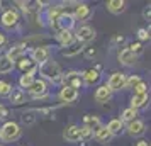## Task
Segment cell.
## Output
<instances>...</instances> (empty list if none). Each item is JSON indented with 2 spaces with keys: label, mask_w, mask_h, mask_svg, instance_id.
<instances>
[{
  "label": "cell",
  "mask_w": 151,
  "mask_h": 146,
  "mask_svg": "<svg viewBox=\"0 0 151 146\" xmlns=\"http://www.w3.org/2000/svg\"><path fill=\"white\" fill-rule=\"evenodd\" d=\"M109 90H119V88H124L126 87V77L124 73H114L112 77L109 78Z\"/></svg>",
  "instance_id": "cell-3"
},
{
  "label": "cell",
  "mask_w": 151,
  "mask_h": 146,
  "mask_svg": "<svg viewBox=\"0 0 151 146\" xmlns=\"http://www.w3.org/2000/svg\"><path fill=\"white\" fill-rule=\"evenodd\" d=\"M21 119H22V122H24L26 126H31V124H34V121H36V117L32 116V114H31V112H27V114L24 112Z\"/></svg>",
  "instance_id": "cell-33"
},
{
  "label": "cell",
  "mask_w": 151,
  "mask_h": 146,
  "mask_svg": "<svg viewBox=\"0 0 151 146\" xmlns=\"http://www.w3.org/2000/svg\"><path fill=\"white\" fill-rule=\"evenodd\" d=\"M9 95H10V102H12V104H22V102H26V93H24L21 88L12 90Z\"/></svg>",
  "instance_id": "cell-18"
},
{
  "label": "cell",
  "mask_w": 151,
  "mask_h": 146,
  "mask_svg": "<svg viewBox=\"0 0 151 146\" xmlns=\"http://www.w3.org/2000/svg\"><path fill=\"white\" fill-rule=\"evenodd\" d=\"M136 146H150V143H148V141H139Z\"/></svg>",
  "instance_id": "cell-38"
},
{
  "label": "cell",
  "mask_w": 151,
  "mask_h": 146,
  "mask_svg": "<svg viewBox=\"0 0 151 146\" xmlns=\"http://www.w3.org/2000/svg\"><path fill=\"white\" fill-rule=\"evenodd\" d=\"M19 136H21V127L15 122H5L0 129V138L4 141H15Z\"/></svg>",
  "instance_id": "cell-2"
},
{
  "label": "cell",
  "mask_w": 151,
  "mask_h": 146,
  "mask_svg": "<svg viewBox=\"0 0 151 146\" xmlns=\"http://www.w3.org/2000/svg\"><path fill=\"white\" fill-rule=\"evenodd\" d=\"M63 138L70 141V143H76V141H80V127L78 126H70L66 127V131L63 132Z\"/></svg>",
  "instance_id": "cell-9"
},
{
  "label": "cell",
  "mask_w": 151,
  "mask_h": 146,
  "mask_svg": "<svg viewBox=\"0 0 151 146\" xmlns=\"http://www.w3.org/2000/svg\"><path fill=\"white\" fill-rule=\"evenodd\" d=\"M32 82H34V73H24V75L21 77V85L26 87V88H27Z\"/></svg>",
  "instance_id": "cell-28"
},
{
  "label": "cell",
  "mask_w": 151,
  "mask_h": 146,
  "mask_svg": "<svg viewBox=\"0 0 151 146\" xmlns=\"http://www.w3.org/2000/svg\"><path fill=\"white\" fill-rule=\"evenodd\" d=\"M99 78H100V75H99V71L97 70H88V71H85L83 73V80H85V83L87 85H93L99 82Z\"/></svg>",
  "instance_id": "cell-16"
},
{
  "label": "cell",
  "mask_w": 151,
  "mask_h": 146,
  "mask_svg": "<svg viewBox=\"0 0 151 146\" xmlns=\"http://www.w3.org/2000/svg\"><path fill=\"white\" fill-rule=\"evenodd\" d=\"M107 129L110 131V134H119V132L122 131V121L121 119H112L107 124Z\"/></svg>",
  "instance_id": "cell-21"
},
{
  "label": "cell",
  "mask_w": 151,
  "mask_h": 146,
  "mask_svg": "<svg viewBox=\"0 0 151 146\" xmlns=\"http://www.w3.org/2000/svg\"><path fill=\"white\" fill-rule=\"evenodd\" d=\"M85 127H88V129H93V126H95L97 129L100 127V121L97 117H92V116H85Z\"/></svg>",
  "instance_id": "cell-26"
},
{
  "label": "cell",
  "mask_w": 151,
  "mask_h": 146,
  "mask_svg": "<svg viewBox=\"0 0 151 146\" xmlns=\"http://www.w3.org/2000/svg\"><path fill=\"white\" fill-rule=\"evenodd\" d=\"M24 51H26V48H24V46H21V44H19V46H14V48L9 51L7 58L10 60V61H15V60H19V58L24 55Z\"/></svg>",
  "instance_id": "cell-20"
},
{
  "label": "cell",
  "mask_w": 151,
  "mask_h": 146,
  "mask_svg": "<svg viewBox=\"0 0 151 146\" xmlns=\"http://www.w3.org/2000/svg\"><path fill=\"white\" fill-rule=\"evenodd\" d=\"M80 51H82V44L78 42V44H75V46H71V49H66V51H63V55L71 56V55H76V53H80Z\"/></svg>",
  "instance_id": "cell-34"
},
{
  "label": "cell",
  "mask_w": 151,
  "mask_h": 146,
  "mask_svg": "<svg viewBox=\"0 0 151 146\" xmlns=\"http://www.w3.org/2000/svg\"><path fill=\"white\" fill-rule=\"evenodd\" d=\"M134 90H136V93H146V92H148V87H146V83H143V82H141V83L137 85Z\"/></svg>",
  "instance_id": "cell-35"
},
{
  "label": "cell",
  "mask_w": 151,
  "mask_h": 146,
  "mask_svg": "<svg viewBox=\"0 0 151 146\" xmlns=\"http://www.w3.org/2000/svg\"><path fill=\"white\" fill-rule=\"evenodd\" d=\"M119 61L122 63V65H126V66H131V65L136 63V55H132L129 49L126 48L119 53Z\"/></svg>",
  "instance_id": "cell-12"
},
{
  "label": "cell",
  "mask_w": 151,
  "mask_h": 146,
  "mask_svg": "<svg viewBox=\"0 0 151 146\" xmlns=\"http://www.w3.org/2000/svg\"><path fill=\"white\" fill-rule=\"evenodd\" d=\"M127 129H129V132L132 136H139V134L144 132V122H141V121H131Z\"/></svg>",
  "instance_id": "cell-15"
},
{
  "label": "cell",
  "mask_w": 151,
  "mask_h": 146,
  "mask_svg": "<svg viewBox=\"0 0 151 146\" xmlns=\"http://www.w3.org/2000/svg\"><path fill=\"white\" fill-rule=\"evenodd\" d=\"M14 68V61H10L5 56H0V73H9V71H12Z\"/></svg>",
  "instance_id": "cell-19"
},
{
  "label": "cell",
  "mask_w": 151,
  "mask_h": 146,
  "mask_svg": "<svg viewBox=\"0 0 151 146\" xmlns=\"http://www.w3.org/2000/svg\"><path fill=\"white\" fill-rule=\"evenodd\" d=\"M39 70H41L42 75H44L46 78H49L51 82H60V80L63 78L61 70H60V66H58L55 61H46V63H42L41 66H39Z\"/></svg>",
  "instance_id": "cell-1"
},
{
  "label": "cell",
  "mask_w": 151,
  "mask_h": 146,
  "mask_svg": "<svg viewBox=\"0 0 151 146\" xmlns=\"http://www.w3.org/2000/svg\"><path fill=\"white\" fill-rule=\"evenodd\" d=\"M60 97H61L63 102H73V100L78 99V90L71 88V87H65L61 90V93H60Z\"/></svg>",
  "instance_id": "cell-13"
},
{
  "label": "cell",
  "mask_w": 151,
  "mask_h": 146,
  "mask_svg": "<svg viewBox=\"0 0 151 146\" xmlns=\"http://www.w3.org/2000/svg\"><path fill=\"white\" fill-rule=\"evenodd\" d=\"M10 92H12V85L9 83V82L0 80V95H9Z\"/></svg>",
  "instance_id": "cell-31"
},
{
  "label": "cell",
  "mask_w": 151,
  "mask_h": 146,
  "mask_svg": "<svg viewBox=\"0 0 151 146\" xmlns=\"http://www.w3.org/2000/svg\"><path fill=\"white\" fill-rule=\"evenodd\" d=\"M110 93H112V90H109L107 85H104V87H100V88H97L95 99L99 100V102H107V100L110 99Z\"/></svg>",
  "instance_id": "cell-14"
},
{
  "label": "cell",
  "mask_w": 151,
  "mask_h": 146,
  "mask_svg": "<svg viewBox=\"0 0 151 146\" xmlns=\"http://www.w3.org/2000/svg\"><path fill=\"white\" fill-rule=\"evenodd\" d=\"M58 37H60V42H61L63 46H68V44L73 42V34H71V31H60Z\"/></svg>",
  "instance_id": "cell-23"
},
{
  "label": "cell",
  "mask_w": 151,
  "mask_h": 146,
  "mask_svg": "<svg viewBox=\"0 0 151 146\" xmlns=\"http://www.w3.org/2000/svg\"><path fill=\"white\" fill-rule=\"evenodd\" d=\"M19 66H21V70H24L26 73H34V61L29 60V58H22L21 61H19Z\"/></svg>",
  "instance_id": "cell-22"
},
{
  "label": "cell",
  "mask_w": 151,
  "mask_h": 146,
  "mask_svg": "<svg viewBox=\"0 0 151 146\" xmlns=\"http://www.w3.org/2000/svg\"><path fill=\"white\" fill-rule=\"evenodd\" d=\"M27 90L31 92L32 95H36V97L44 95V93H46V83H44L42 80H34V82L27 87Z\"/></svg>",
  "instance_id": "cell-10"
},
{
  "label": "cell",
  "mask_w": 151,
  "mask_h": 146,
  "mask_svg": "<svg viewBox=\"0 0 151 146\" xmlns=\"http://www.w3.org/2000/svg\"><path fill=\"white\" fill-rule=\"evenodd\" d=\"M146 102H148V93H136L134 97H132V100H131V107L132 109H137V107H143V105H146Z\"/></svg>",
  "instance_id": "cell-17"
},
{
  "label": "cell",
  "mask_w": 151,
  "mask_h": 146,
  "mask_svg": "<svg viewBox=\"0 0 151 146\" xmlns=\"http://www.w3.org/2000/svg\"><path fill=\"white\" fill-rule=\"evenodd\" d=\"M127 49H129L132 55H136V56H137L139 53H143V44H141V42H132V44H131Z\"/></svg>",
  "instance_id": "cell-32"
},
{
  "label": "cell",
  "mask_w": 151,
  "mask_h": 146,
  "mask_svg": "<svg viewBox=\"0 0 151 146\" xmlns=\"http://www.w3.org/2000/svg\"><path fill=\"white\" fill-rule=\"evenodd\" d=\"M93 138V131L92 129H88V127H80V139H83V141H88V139Z\"/></svg>",
  "instance_id": "cell-29"
},
{
  "label": "cell",
  "mask_w": 151,
  "mask_h": 146,
  "mask_svg": "<svg viewBox=\"0 0 151 146\" xmlns=\"http://www.w3.org/2000/svg\"><path fill=\"white\" fill-rule=\"evenodd\" d=\"M76 37H78L80 42H88V41H92V39L95 37V31L90 27V26H83V27L78 29Z\"/></svg>",
  "instance_id": "cell-5"
},
{
  "label": "cell",
  "mask_w": 151,
  "mask_h": 146,
  "mask_svg": "<svg viewBox=\"0 0 151 146\" xmlns=\"http://www.w3.org/2000/svg\"><path fill=\"white\" fill-rule=\"evenodd\" d=\"M73 24H75V17L71 14H60L58 22H56V26L60 27V31H70L73 27Z\"/></svg>",
  "instance_id": "cell-4"
},
{
  "label": "cell",
  "mask_w": 151,
  "mask_h": 146,
  "mask_svg": "<svg viewBox=\"0 0 151 146\" xmlns=\"http://www.w3.org/2000/svg\"><path fill=\"white\" fill-rule=\"evenodd\" d=\"M4 116H5V109H4V107L0 105V119L4 117Z\"/></svg>",
  "instance_id": "cell-39"
},
{
  "label": "cell",
  "mask_w": 151,
  "mask_h": 146,
  "mask_svg": "<svg viewBox=\"0 0 151 146\" xmlns=\"http://www.w3.org/2000/svg\"><path fill=\"white\" fill-rule=\"evenodd\" d=\"M143 15H144V17H146V19H150V7H146V9H144Z\"/></svg>",
  "instance_id": "cell-37"
},
{
  "label": "cell",
  "mask_w": 151,
  "mask_h": 146,
  "mask_svg": "<svg viewBox=\"0 0 151 146\" xmlns=\"http://www.w3.org/2000/svg\"><path fill=\"white\" fill-rule=\"evenodd\" d=\"M4 42H5V36H4V34H2V32H0V46H2Z\"/></svg>",
  "instance_id": "cell-40"
},
{
  "label": "cell",
  "mask_w": 151,
  "mask_h": 146,
  "mask_svg": "<svg viewBox=\"0 0 151 146\" xmlns=\"http://www.w3.org/2000/svg\"><path fill=\"white\" fill-rule=\"evenodd\" d=\"M137 34H139L141 39H150V34H148V31H146V29H139V32H137Z\"/></svg>",
  "instance_id": "cell-36"
},
{
  "label": "cell",
  "mask_w": 151,
  "mask_h": 146,
  "mask_svg": "<svg viewBox=\"0 0 151 146\" xmlns=\"http://www.w3.org/2000/svg\"><path fill=\"white\" fill-rule=\"evenodd\" d=\"M2 24L5 26V27H12V26H15L17 24V21H19V15H17V12L15 10H5L4 14H2Z\"/></svg>",
  "instance_id": "cell-6"
},
{
  "label": "cell",
  "mask_w": 151,
  "mask_h": 146,
  "mask_svg": "<svg viewBox=\"0 0 151 146\" xmlns=\"http://www.w3.org/2000/svg\"><path fill=\"white\" fill-rule=\"evenodd\" d=\"M139 83H141V78L137 77V75H132L129 80H126V87L127 88H136Z\"/></svg>",
  "instance_id": "cell-30"
},
{
  "label": "cell",
  "mask_w": 151,
  "mask_h": 146,
  "mask_svg": "<svg viewBox=\"0 0 151 146\" xmlns=\"http://www.w3.org/2000/svg\"><path fill=\"white\" fill-rule=\"evenodd\" d=\"M48 56H49V51H48V49L44 48V46H37V48L32 51V61L42 65V63L48 61Z\"/></svg>",
  "instance_id": "cell-7"
},
{
  "label": "cell",
  "mask_w": 151,
  "mask_h": 146,
  "mask_svg": "<svg viewBox=\"0 0 151 146\" xmlns=\"http://www.w3.org/2000/svg\"><path fill=\"white\" fill-rule=\"evenodd\" d=\"M107 10L112 14H122L126 10V2L124 0H110V2H107Z\"/></svg>",
  "instance_id": "cell-11"
},
{
  "label": "cell",
  "mask_w": 151,
  "mask_h": 146,
  "mask_svg": "<svg viewBox=\"0 0 151 146\" xmlns=\"http://www.w3.org/2000/svg\"><path fill=\"white\" fill-rule=\"evenodd\" d=\"M136 116H137V109L129 107V109H126V111L122 112V119H121V121H134Z\"/></svg>",
  "instance_id": "cell-27"
},
{
  "label": "cell",
  "mask_w": 151,
  "mask_h": 146,
  "mask_svg": "<svg viewBox=\"0 0 151 146\" xmlns=\"http://www.w3.org/2000/svg\"><path fill=\"white\" fill-rule=\"evenodd\" d=\"M75 15L78 17V19H87L90 15V7L88 5H85V4H82V5H78L75 10Z\"/></svg>",
  "instance_id": "cell-25"
},
{
  "label": "cell",
  "mask_w": 151,
  "mask_h": 146,
  "mask_svg": "<svg viewBox=\"0 0 151 146\" xmlns=\"http://www.w3.org/2000/svg\"><path fill=\"white\" fill-rule=\"evenodd\" d=\"M63 82H65V87H71V88H80L83 85L82 78L78 77V73H70V75H66V77L61 78Z\"/></svg>",
  "instance_id": "cell-8"
},
{
  "label": "cell",
  "mask_w": 151,
  "mask_h": 146,
  "mask_svg": "<svg viewBox=\"0 0 151 146\" xmlns=\"http://www.w3.org/2000/svg\"><path fill=\"white\" fill-rule=\"evenodd\" d=\"M95 138L99 139V141H109V139L112 138V134H110V131L107 127H99L95 131Z\"/></svg>",
  "instance_id": "cell-24"
}]
</instances>
